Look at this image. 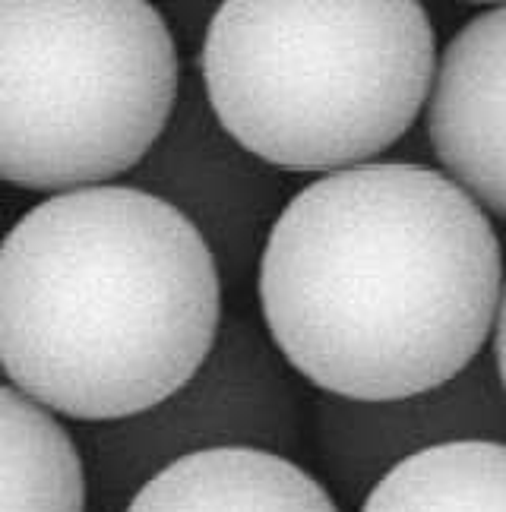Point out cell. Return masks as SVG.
<instances>
[{"instance_id":"obj_1","label":"cell","mask_w":506,"mask_h":512,"mask_svg":"<svg viewBox=\"0 0 506 512\" xmlns=\"http://www.w3.org/2000/svg\"><path fill=\"white\" fill-rule=\"evenodd\" d=\"M257 291L266 336L323 396L405 399L450 383L488 345L503 250L443 171L371 162L291 196Z\"/></svg>"},{"instance_id":"obj_2","label":"cell","mask_w":506,"mask_h":512,"mask_svg":"<svg viewBox=\"0 0 506 512\" xmlns=\"http://www.w3.org/2000/svg\"><path fill=\"white\" fill-rule=\"evenodd\" d=\"M219 329L216 256L159 193H54L0 244V367L57 415L124 421L162 408Z\"/></svg>"},{"instance_id":"obj_3","label":"cell","mask_w":506,"mask_h":512,"mask_svg":"<svg viewBox=\"0 0 506 512\" xmlns=\"http://www.w3.org/2000/svg\"><path fill=\"white\" fill-rule=\"evenodd\" d=\"M437 57L415 0H228L200 70L212 117L253 159L336 174L412 130Z\"/></svg>"},{"instance_id":"obj_4","label":"cell","mask_w":506,"mask_h":512,"mask_svg":"<svg viewBox=\"0 0 506 512\" xmlns=\"http://www.w3.org/2000/svg\"><path fill=\"white\" fill-rule=\"evenodd\" d=\"M178 83L168 23L143 0H0V181L105 187L159 143Z\"/></svg>"},{"instance_id":"obj_5","label":"cell","mask_w":506,"mask_h":512,"mask_svg":"<svg viewBox=\"0 0 506 512\" xmlns=\"http://www.w3.org/2000/svg\"><path fill=\"white\" fill-rule=\"evenodd\" d=\"M314 430L329 481L345 503L364 497L396 465L453 443L506 446V392L491 351L437 389L386 402L320 396Z\"/></svg>"},{"instance_id":"obj_6","label":"cell","mask_w":506,"mask_h":512,"mask_svg":"<svg viewBox=\"0 0 506 512\" xmlns=\"http://www.w3.org/2000/svg\"><path fill=\"white\" fill-rule=\"evenodd\" d=\"M427 140L443 174L506 222V4L472 16L437 57Z\"/></svg>"},{"instance_id":"obj_7","label":"cell","mask_w":506,"mask_h":512,"mask_svg":"<svg viewBox=\"0 0 506 512\" xmlns=\"http://www.w3.org/2000/svg\"><path fill=\"white\" fill-rule=\"evenodd\" d=\"M174 133L171 177L184 212L203 234L219 275L244 279L260 266L266 238L288 206L279 174L244 152L219 127L209 105L187 108Z\"/></svg>"},{"instance_id":"obj_8","label":"cell","mask_w":506,"mask_h":512,"mask_svg":"<svg viewBox=\"0 0 506 512\" xmlns=\"http://www.w3.org/2000/svg\"><path fill=\"white\" fill-rule=\"evenodd\" d=\"M127 512H342L333 494L276 452L203 449L168 462Z\"/></svg>"},{"instance_id":"obj_9","label":"cell","mask_w":506,"mask_h":512,"mask_svg":"<svg viewBox=\"0 0 506 512\" xmlns=\"http://www.w3.org/2000/svg\"><path fill=\"white\" fill-rule=\"evenodd\" d=\"M0 512H86V471L48 408L0 386Z\"/></svg>"},{"instance_id":"obj_10","label":"cell","mask_w":506,"mask_h":512,"mask_svg":"<svg viewBox=\"0 0 506 512\" xmlns=\"http://www.w3.org/2000/svg\"><path fill=\"white\" fill-rule=\"evenodd\" d=\"M358 512H506V446L453 443L396 465Z\"/></svg>"},{"instance_id":"obj_11","label":"cell","mask_w":506,"mask_h":512,"mask_svg":"<svg viewBox=\"0 0 506 512\" xmlns=\"http://www.w3.org/2000/svg\"><path fill=\"white\" fill-rule=\"evenodd\" d=\"M494 364H497V377L506 392V279H503V294H500V307H497V323H494Z\"/></svg>"}]
</instances>
